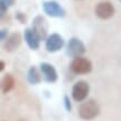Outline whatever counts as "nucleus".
Instances as JSON below:
<instances>
[{
  "mask_svg": "<svg viewBox=\"0 0 121 121\" xmlns=\"http://www.w3.org/2000/svg\"><path fill=\"white\" fill-rule=\"evenodd\" d=\"M100 113V106L95 99L84 101L79 107V116L83 120H92Z\"/></svg>",
  "mask_w": 121,
  "mask_h": 121,
  "instance_id": "obj_1",
  "label": "nucleus"
},
{
  "mask_svg": "<svg viewBox=\"0 0 121 121\" xmlns=\"http://www.w3.org/2000/svg\"><path fill=\"white\" fill-rule=\"evenodd\" d=\"M70 70L76 74H88L92 71V63L84 57H77L70 63Z\"/></svg>",
  "mask_w": 121,
  "mask_h": 121,
  "instance_id": "obj_2",
  "label": "nucleus"
},
{
  "mask_svg": "<svg viewBox=\"0 0 121 121\" xmlns=\"http://www.w3.org/2000/svg\"><path fill=\"white\" fill-rule=\"evenodd\" d=\"M42 9H43V12L46 15L49 17H52V18H63L67 15L65 8L55 0L44 1L42 4Z\"/></svg>",
  "mask_w": 121,
  "mask_h": 121,
  "instance_id": "obj_3",
  "label": "nucleus"
},
{
  "mask_svg": "<svg viewBox=\"0 0 121 121\" xmlns=\"http://www.w3.org/2000/svg\"><path fill=\"white\" fill-rule=\"evenodd\" d=\"M89 92H90V86L88 82L84 80H79L73 84L71 95L76 102H82L87 99Z\"/></svg>",
  "mask_w": 121,
  "mask_h": 121,
  "instance_id": "obj_4",
  "label": "nucleus"
},
{
  "mask_svg": "<svg viewBox=\"0 0 121 121\" xmlns=\"http://www.w3.org/2000/svg\"><path fill=\"white\" fill-rule=\"evenodd\" d=\"M86 53V46L77 37H72L67 44V55L71 58L82 57Z\"/></svg>",
  "mask_w": 121,
  "mask_h": 121,
  "instance_id": "obj_5",
  "label": "nucleus"
},
{
  "mask_svg": "<svg viewBox=\"0 0 121 121\" xmlns=\"http://www.w3.org/2000/svg\"><path fill=\"white\" fill-rule=\"evenodd\" d=\"M114 7L110 1H100L99 4L95 6V13L101 20H108L113 17L114 15Z\"/></svg>",
  "mask_w": 121,
  "mask_h": 121,
  "instance_id": "obj_6",
  "label": "nucleus"
},
{
  "mask_svg": "<svg viewBox=\"0 0 121 121\" xmlns=\"http://www.w3.org/2000/svg\"><path fill=\"white\" fill-rule=\"evenodd\" d=\"M63 46H65V39L59 33H51L50 36H48L44 44L46 50L51 53L59 51L60 49H62Z\"/></svg>",
  "mask_w": 121,
  "mask_h": 121,
  "instance_id": "obj_7",
  "label": "nucleus"
},
{
  "mask_svg": "<svg viewBox=\"0 0 121 121\" xmlns=\"http://www.w3.org/2000/svg\"><path fill=\"white\" fill-rule=\"evenodd\" d=\"M31 28H32L33 31L40 37L41 40H46V39H47L49 26H48V22L44 17H42V16H40V15L37 16V17H35V19L32 20V26H31Z\"/></svg>",
  "mask_w": 121,
  "mask_h": 121,
  "instance_id": "obj_8",
  "label": "nucleus"
},
{
  "mask_svg": "<svg viewBox=\"0 0 121 121\" xmlns=\"http://www.w3.org/2000/svg\"><path fill=\"white\" fill-rule=\"evenodd\" d=\"M40 71L43 79L49 83H53L58 80V73L57 70L51 63L49 62H41L40 63Z\"/></svg>",
  "mask_w": 121,
  "mask_h": 121,
  "instance_id": "obj_9",
  "label": "nucleus"
},
{
  "mask_svg": "<svg viewBox=\"0 0 121 121\" xmlns=\"http://www.w3.org/2000/svg\"><path fill=\"white\" fill-rule=\"evenodd\" d=\"M23 38H25V41L26 43L28 44V47L31 49V50H38L39 47H40V37L38 36L37 33L33 31L32 28H27L25 30V33H23Z\"/></svg>",
  "mask_w": 121,
  "mask_h": 121,
  "instance_id": "obj_10",
  "label": "nucleus"
},
{
  "mask_svg": "<svg viewBox=\"0 0 121 121\" xmlns=\"http://www.w3.org/2000/svg\"><path fill=\"white\" fill-rule=\"evenodd\" d=\"M21 41L22 38L19 32L11 33V35H9V37L6 39V41H4V49L8 52H13L20 47Z\"/></svg>",
  "mask_w": 121,
  "mask_h": 121,
  "instance_id": "obj_11",
  "label": "nucleus"
},
{
  "mask_svg": "<svg viewBox=\"0 0 121 121\" xmlns=\"http://www.w3.org/2000/svg\"><path fill=\"white\" fill-rule=\"evenodd\" d=\"M27 81L29 82L30 84L32 86H36V84H39L41 82V74L40 72L38 71L37 67H30L28 72H27Z\"/></svg>",
  "mask_w": 121,
  "mask_h": 121,
  "instance_id": "obj_12",
  "label": "nucleus"
},
{
  "mask_svg": "<svg viewBox=\"0 0 121 121\" xmlns=\"http://www.w3.org/2000/svg\"><path fill=\"white\" fill-rule=\"evenodd\" d=\"M15 78L12 77L11 74L7 73L2 78V81H1V91L2 93H8L10 92L13 87H15Z\"/></svg>",
  "mask_w": 121,
  "mask_h": 121,
  "instance_id": "obj_13",
  "label": "nucleus"
},
{
  "mask_svg": "<svg viewBox=\"0 0 121 121\" xmlns=\"http://www.w3.org/2000/svg\"><path fill=\"white\" fill-rule=\"evenodd\" d=\"M63 104H65V109H66L68 112H70L71 109H72V106H71V101H70L68 95H65V97H63Z\"/></svg>",
  "mask_w": 121,
  "mask_h": 121,
  "instance_id": "obj_14",
  "label": "nucleus"
},
{
  "mask_svg": "<svg viewBox=\"0 0 121 121\" xmlns=\"http://www.w3.org/2000/svg\"><path fill=\"white\" fill-rule=\"evenodd\" d=\"M16 19L18 20L20 23H26L27 21V18H26V16H25V13L23 12H20V11H17L16 12Z\"/></svg>",
  "mask_w": 121,
  "mask_h": 121,
  "instance_id": "obj_15",
  "label": "nucleus"
},
{
  "mask_svg": "<svg viewBox=\"0 0 121 121\" xmlns=\"http://www.w3.org/2000/svg\"><path fill=\"white\" fill-rule=\"evenodd\" d=\"M8 37H9V32H8V30L4 29V28H2L1 31H0V39H1V42L6 41V39H7Z\"/></svg>",
  "mask_w": 121,
  "mask_h": 121,
  "instance_id": "obj_16",
  "label": "nucleus"
},
{
  "mask_svg": "<svg viewBox=\"0 0 121 121\" xmlns=\"http://www.w3.org/2000/svg\"><path fill=\"white\" fill-rule=\"evenodd\" d=\"M16 0H0V4H4L6 7H11V6H13Z\"/></svg>",
  "mask_w": 121,
  "mask_h": 121,
  "instance_id": "obj_17",
  "label": "nucleus"
},
{
  "mask_svg": "<svg viewBox=\"0 0 121 121\" xmlns=\"http://www.w3.org/2000/svg\"><path fill=\"white\" fill-rule=\"evenodd\" d=\"M4 67H6V63H4V61H0V71H4Z\"/></svg>",
  "mask_w": 121,
  "mask_h": 121,
  "instance_id": "obj_18",
  "label": "nucleus"
},
{
  "mask_svg": "<svg viewBox=\"0 0 121 121\" xmlns=\"http://www.w3.org/2000/svg\"><path fill=\"white\" fill-rule=\"evenodd\" d=\"M76 1H82V0H76Z\"/></svg>",
  "mask_w": 121,
  "mask_h": 121,
  "instance_id": "obj_19",
  "label": "nucleus"
},
{
  "mask_svg": "<svg viewBox=\"0 0 121 121\" xmlns=\"http://www.w3.org/2000/svg\"><path fill=\"white\" fill-rule=\"evenodd\" d=\"M19 121H25V120H19Z\"/></svg>",
  "mask_w": 121,
  "mask_h": 121,
  "instance_id": "obj_20",
  "label": "nucleus"
},
{
  "mask_svg": "<svg viewBox=\"0 0 121 121\" xmlns=\"http://www.w3.org/2000/svg\"><path fill=\"white\" fill-rule=\"evenodd\" d=\"M120 1H121V0H120Z\"/></svg>",
  "mask_w": 121,
  "mask_h": 121,
  "instance_id": "obj_21",
  "label": "nucleus"
}]
</instances>
